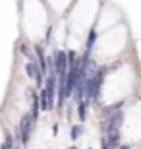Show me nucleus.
Here are the masks:
<instances>
[{"label": "nucleus", "mask_w": 141, "mask_h": 149, "mask_svg": "<svg viewBox=\"0 0 141 149\" xmlns=\"http://www.w3.org/2000/svg\"><path fill=\"white\" fill-rule=\"evenodd\" d=\"M33 128H35V120L31 118V114L22 116V122H19V141L22 143H27L29 141Z\"/></svg>", "instance_id": "f257e3e1"}, {"label": "nucleus", "mask_w": 141, "mask_h": 149, "mask_svg": "<svg viewBox=\"0 0 141 149\" xmlns=\"http://www.w3.org/2000/svg\"><path fill=\"white\" fill-rule=\"evenodd\" d=\"M56 83H58V77H56V74H49V77H47V81H44V91H47V97H49V105L50 109H54V101H56Z\"/></svg>", "instance_id": "f03ea898"}, {"label": "nucleus", "mask_w": 141, "mask_h": 149, "mask_svg": "<svg viewBox=\"0 0 141 149\" xmlns=\"http://www.w3.org/2000/svg\"><path fill=\"white\" fill-rule=\"evenodd\" d=\"M52 62H54V74H56V77L66 76V70H68V58H66L64 50H58V52L54 54V58H52Z\"/></svg>", "instance_id": "7ed1b4c3"}, {"label": "nucleus", "mask_w": 141, "mask_h": 149, "mask_svg": "<svg viewBox=\"0 0 141 149\" xmlns=\"http://www.w3.org/2000/svg\"><path fill=\"white\" fill-rule=\"evenodd\" d=\"M25 70H27V76L31 77V79H35V81H37V87H43V74H41V70H39L37 60L27 62Z\"/></svg>", "instance_id": "20e7f679"}, {"label": "nucleus", "mask_w": 141, "mask_h": 149, "mask_svg": "<svg viewBox=\"0 0 141 149\" xmlns=\"http://www.w3.org/2000/svg\"><path fill=\"white\" fill-rule=\"evenodd\" d=\"M122 122H124V114H122V112H114V114L110 116V120L106 122V132H104V134L120 132V126H122Z\"/></svg>", "instance_id": "39448f33"}, {"label": "nucleus", "mask_w": 141, "mask_h": 149, "mask_svg": "<svg viewBox=\"0 0 141 149\" xmlns=\"http://www.w3.org/2000/svg\"><path fill=\"white\" fill-rule=\"evenodd\" d=\"M87 101H81V103H77V118L81 122H85V118H87Z\"/></svg>", "instance_id": "423d86ee"}, {"label": "nucleus", "mask_w": 141, "mask_h": 149, "mask_svg": "<svg viewBox=\"0 0 141 149\" xmlns=\"http://www.w3.org/2000/svg\"><path fill=\"white\" fill-rule=\"evenodd\" d=\"M85 132V128H83V124H76V126H72V132H70V138L76 141V139L81 138V134Z\"/></svg>", "instance_id": "0eeeda50"}, {"label": "nucleus", "mask_w": 141, "mask_h": 149, "mask_svg": "<svg viewBox=\"0 0 141 149\" xmlns=\"http://www.w3.org/2000/svg\"><path fill=\"white\" fill-rule=\"evenodd\" d=\"M95 39H97V33H95V29L89 31V39H87V52H91L93 45H95Z\"/></svg>", "instance_id": "6e6552de"}, {"label": "nucleus", "mask_w": 141, "mask_h": 149, "mask_svg": "<svg viewBox=\"0 0 141 149\" xmlns=\"http://www.w3.org/2000/svg\"><path fill=\"white\" fill-rule=\"evenodd\" d=\"M19 49H22L23 56H27V58H29V62H33V60H35V56L31 54V50H29V47H27L25 43H22V47H19Z\"/></svg>", "instance_id": "1a4fd4ad"}, {"label": "nucleus", "mask_w": 141, "mask_h": 149, "mask_svg": "<svg viewBox=\"0 0 141 149\" xmlns=\"http://www.w3.org/2000/svg\"><path fill=\"white\" fill-rule=\"evenodd\" d=\"M2 149H14V143H12V136H6V141L2 145Z\"/></svg>", "instance_id": "9d476101"}, {"label": "nucleus", "mask_w": 141, "mask_h": 149, "mask_svg": "<svg viewBox=\"0 0 141 149\" xmlns=\"http://www.w3.org/2000/svg\"><path fill=\"white\" fill-rule=\"evenodd\" d=\"M68 149H77V147H76V145H72V147H68Z\"/></svg>", "instance_id": "9b49d317"}]
</instances>
